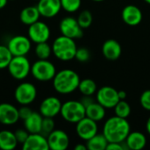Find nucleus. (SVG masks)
Segmentation results:
<instances>
[{"instance_id": "obj_17", "label": "nucleus", "mask_w": 150, "mask_h": 150, "mask_svg": "<svg viewBox=\"0 0 150 150\" xmlns=\"http://www.w3.org/2000/svg\"><path fill=\"white\" fill-rule=\"evenodd\" d=\"M24 150H48L47 139L40 133L29 134L25 142L22 144Z\"/></svg>"}, {"instance_id": "obj_32", "label": "nucleus", "mask_w": 150, "mask_h": 150, "mask_svg": "<svg viewBox=\"0 0 150 150\" xmlns=\"http://www.w3.org/2000/svg\"><path fill=\"white\" fill-rule=\"evenodd\" d=\"M54 118H47V117H43L42 120V125H41V131L40 134L45 135L46 137L54 130V121L53 120Z\"/></svg>"}, {"instance_id": "obj_13", "label": "nucleus", "mask_w": 150, "mask_h": 150, "mask_svg": "<svg viewBox=\"0 0 150 150\" xmlns=\"http://www.w3.org/2000/svg\"><path fill=\"white\" fill-rule=\"evenodd\" d=\"M47 142L49 149L65 150L69 148V135L61 129H54L47 136Z\"/></svg>"}, {"instance_id": "obj_37", "label": "nucleus", "mask_w": 150, "mask_h": 150, "mask_svg": "<svg viewBox=\"0 0 150 150\" xmlns=\"http://www.w3.org/2000/svg\"><path fill=\"white\" fill-rule=\"evenodd\" d=\"M106 150H124V148L122 146V143H118V142H109Z\"/></svg>"}, {"instance_id": "obj_38", "label": "nucleus", "mask_w": 150, "mask_h": 150, "mask_svg": "<svg viewBox=\"0 0 150 150\" xmlns=\"http://www.w3.org/2000/svg\"><path fill=\"white\" fill-rule=\"evenodd\" d=\"M80 102L83 105L84 107H87L88 105H90L91 104H92V103L95 102V101H94V99L91 98V96H83V97L82 98V99H81Z\"/></svg>"}, {"instance_id": "obj_8", "label": "nucleus", "mask_w": 150, "mask_h": 150, "mask_svg": "<svg viewBox=\"0 0 150 150\" xmlns=\"http://www.w3.org/2000/svg\"><path fill=\"white\" fill-rule=\"evenodd\" d=\"M6 46L12 56H25L31 50L32 41L29 37L16 35L10 39Z\"/></svg>"}, {"instance_id": "obj_20", "label": "nucleus", "mask_w": 150, "mask_h": 150, "mask_svg": "<svg viewBox=\"0 0 150 150\" xmlns=\"http://www.w3.org/2000/svg\"><path fill=\"white\" fill-rule=\"evenodd\" d=\"M124 142L127 149L141 150L146 147L147 138L141 132H130Z\"/></svg>"}, {"instance_id": "obj_23", "label": "nucleus", "mask_w": 150, "mask_h": 150, "mask_svg": "<svg viewBox=\"0 0 150 150\" xmlns=\"http://www.w3.org/2000/svg\"><path fill=\"white\" fill-rule=\"evenodd\" d=\"M15 134L9 130L0 131V149L13 150L18 145Z\"/></svg>"}, {"instance_id": "obj_4", "label": "nucleus", "mask_w": 150, "mask_h": 150, "mask_svg": "<svg viewBox=\"0 0 150 150\" xmlns=\"http://www.w3.org/2000/svg\"><path fill=\"white\" fill-rule=\"evenodd\" d=\"M60 114L69 123H77L85 117V107L80 101L69 100L62 104Z\"/></svg>"}, {"instance_id": "obj_31", "label": "nucleus", "mask_w": 150, "mask_h": 150, "mask_svg": "<svg viewBox=\"0 0 150 150\" xmlns=\"http://www.w3.org/2000/svg\"><path fill=\"white\" fill-rule=\"evenodd\" d=\"M82 0H61L62 9L67 12H76L81 7Z\"/></svg>"}, {"instance_id": "obj_40", "label": "nucleus", "mask_w": 150, "mask_h": 150, "mask_svg": "<svg viewBox=\"0 0 150 150\" xmlns=\"http://www.w3.org/2000/svg\"><path fill=\"white\" fill-rule=\"evenodd\" d=\"M87 149V146L86 145H83V144H77L76 147H75V150H86Z\"/></svg>"}, {"instance_id": "obj_18", "label": "nucleus", "mask_w": 150, "mask_h": 150, "mask_svg": "<svg viewBox=\"0 0 150 150\" xmlns=\"http://www.w3.org/2000/svg\"><path fill=\"white\" fill-rule=\"evenodd\" d=\"M121 17L123 21L130 26L138 25L142 20V12L139 7L136 5L129 4L124 7L121 12Z\"/></svg>"}, {"instance_id": "obj_29", "label": "nucleus", "mask_w": 150, "mask_h": 150, "mask_svg": "<svg viewBox=\"0 0 150 150\" xmlns=\"http://www.w3.org/2000/svg\"><path fill=\"white\" fill-rule=\"evenodd\" d=\"M12 57L7 46L0 45V69H6Z\"/></svg>"}, {"instance_id": "obj_43", "label": "nucleus", "mask_w": 150, "mask_h": 150, "mask_svg": "<svg viewBox=\"0 0 150 150\" xmlns=\"http://www.w3.org/2000/svg\"><path fill=\"white\" fill-rule=\"evenodd\" d=\"M144 1H145L146 3H148V4H150V0H144Z\"/></svg>"}, {"instance_id": "obj_42", "label": "nucleus", "mask_w": 150, "mask_h": 150, "mask_svg": "<svg viewBox=\"0 0 150 150\" xmlns=\"http://www.w3.org/2000/svg\"><path fill=\"white\" fill-rule=\"evenodd\" d=\"M146 129H147V132L149 133V134H150V117L148 119V120H147V123H146Z\"/></svg>"}, {"instance_id": "obj_41", "label": "nucleus", "mask_w": 150, "mask_h": 150, "mask_svg": "<svg viewBox=\"0 0 150 150\" xmlns=\"http://www.w3.org/2000/svg\"><path fill=\"white\" fill-rule=\"evenodd\" d=\"M7 2L8 0H0V10L5 7V5L7 4Z\"/></svg>"}, {"instance_id": "obj_15", "label": "nucleus", "mask_w": 150, "mask_h": 150, "mask_svg": "<svg viewBox=\"0 0 150 150\" xmlns=\"http://www.w3.org/2000/svg\"><path fill=\"white\" fill-rule=\"evenodd\" d=\"M19 120L18 109L11 104H0V123L4 126L16 124Z\"/></svg>"}, {"instance_id": "obj_1", "label": "nucleus", "mask_w": 150, "mask_h": 150, "mask_svg": "<svg viewBox=\"0 0 150 150\" xmlns=\"http://www.w3.org/2000/svg\"><path fill=\"white\" fill-rule=\"evenodd\" d=\"M130 133V124L127 119L113 116L108 119L103 127V134L109 142H123Z\"/></svg>"}, {"instance_id": "obj_36", "label": "nucleus", "mask_w": 150, "mask_h": 150, "mask_svg": "<svg viewBox=\"0 0 150 150\" xmlns=\"http://www.w3.org/2000/svg\"><path fill=\"white\" fill-rule=\"evenodd\" d=\"M33 113V111L28 107V105H22L19 109H18V115H19V119L25 120V119H27L31 114Z\"/></svg>"}, {"instance_id": "obj_45", "label": "nucleus", "mask_w": 150, "mask_h": 150, "mask_svg": "<svg viewBox=\"0 0 150 150\" xmlns=\"http://www.w3.org/2000/svg\"><path fill=\"white\" fill-rule=\"evenodd\" d=\"M38 1H39V0H38Z\"/></svg>"}, {"instance_id": "obj_27", "label": "nucleus", "mask_w": 150, "mask_h": 150, "mask_svg": "<svg viewBox=\"0 0 150 150\" xmlns=\"http://www.w3.org/2000/svg\"><path fill=\"white\" fill-rule=\"evenodd\" d=\"M52 53H53L52 52V47L47 43V41L40 42V43L36 44L35 54L39 59L47 60V59H48L50 57Z\"/></svg>"}, {"instance_id": "obj_26", "label": "nucleus", "mask_w": 150, "mask_h": 150, "mask_svg": "<svg viewBox=\"0 0 150 150\" xmlns=\"http://www.w3.org/2000/svg\"><path fill=\"white\" fill-rule=\"evenodd\" d=\"M78 90L83 96H92L97 91V84L94 80L85 78L80 81Z\"/></svg>"}, {"instance_id": "obj_24", "label": "nucleus", "mask_w": 150, "mask_h": 150, "mask_svg": "<svg viewBox=\"0 0 150 150\" xmlns=\"http://www.w3.org/2000/svg\"><path fill=\"white\" fill-rule=\"evenodd\" d=\"M85 116L97 122L100 121L105 116V108L98 102H93L85 107Z\"/></svg>"}, {"instance_id": "obj_10", "label": "nucleus", "mask_w": 150, "mask_h": 150, "mask_svg": "<svg viewBox=\"0 0 150 150\" xmlns=\"http://www.w3.org/2000/svg\"><path fill=\"white\" fill-rule=\"evenodd\" d=\"M97 102L102 105L105 109L114 108L117 103L120 100L119 98V91L111 86H104L100 88L96 96Z\"/></svg>"}, {"instance_id": "obj_9", "label": "nucleus", "mask_w": 150, "mask_h": 150, "mask_svg": "<svg viewBox=\"0 0 150 150\" xmlns=\"http://www.w3.org/2000/svg\"><path fill=\"white\" fill-rule=\"evenodd\" d=\"M62 35L71 38L73 40L80 39L83 35V28L77 22V19L73 17H66L62 18L59 25Z\"/></svg>"}, {"instance_id": "obj_12", "label": "nucleus", "mask_w": 150, "mask_h": 150, "mask_svg": "<svg viewBox=\"0 0 150 150\" xmlns=\"http://www.w3.org/2000/svg\"><path fill=\"white\" fill-rule=\"evenodd\" d=\"M76 132L80 139L87 142L98 134L97 121L85 116L76 123Z\"/></svg>"}, {"instance_id": "obj_34", "label": "nucleus", "mask_w": 150, "mask_h": 150, "mask_svg": "<svg viewBox=\"0 0 150 150\" xmlns=\"http://www.w3.org/2000/svg\"><path fill=\"white\" fill-rule=\"evenodd\" d=\"M140 103L143 109L150 112V90H147L142 92L140 98Z\"/></svg>"}, {"instance_id": "obj_35", "label": "nucleus", "mask_w": 150, "mask_h": 150, "mask_svg": "<svg viewBox=\"0 0 150 150\" xmlns=\"http://www.w3.org/2000/svg\"><path fill=\"white\" fill-rule=\"evenodd\" d=\"M14 134H15L18 142L21 143V144H23L25 142V140L27 139V137L29 135V133L25 129H18Z\"/></svg>"}, {"instance_id": "obj_14", "label": "nucleus", "mask_w": 150, "mask_h": 150, "mask_svg": "<svg viewBox=\"0 0 150 150\" xmlns=\"http://www.w3.org/2000/svg\"><path fill=\"white\" fill-rule=\"evenodd\" d=\"M62 102L56 97H47L40 103V113L43 117L54 118L61 112Z\"/></svg>"}, {"instance_id": "obj_6", "label": "nucleus", "mask_w": 150, "mask_h": 150, "mask_svg": "<svg viewBox=\"0 0 150 150\" xmlns=\"http://www.w3.org/2000/svg\"><path fill=\"white\" fill-rule=\"evenodd\" d=\"M31 63L25 56H13L7 67L10 75L16 80H23L31 73Z\"/></svg>"}, {"instance_id": "obj_19", "label": "nucleus", "mask_w": 150, "mask_h": 150, "mask_svg": "<svg viewBox=\"0 0 150 150\" xmlns=\"http://www.w3.org/2000/svg\"><path fill=\"white\" fill-rule=\"evenodd\" d=\"M102 53L105 59L109 61L118 60L122 53L120 44L115 40H107L102 47Z\"/></svg>"}, {"instance_id": "obj_5", "label": "nucleus", "mask_w": 150, "mask_h": 150, "mask_svg": "<svg viewBox=\"0 0 150 150\" xmlns=\"http://www.w3.org/2000/svg\"><path fill=\"white\" fill-rule=\"evenodd\" d=\"M32 76L40 82H48L53 80L56 74L55 66L47 60L39 59L31 66Z\"/></svg>"}, {"instance_id": "obj_39", "label": "nucleus", "mask_w": 150, "mask_h": 150, "mask_svg": "<svg viewBox=\"0 0 150 150\" xmlns=\"http://www.w3.org/2000/svg\"><path fill=\"white\" fill-rule=\"evenodd\" d=\"M119 98H120V100H125L127 98V93H126V91H119Z\"/></svg>"}, {"instance_id": "obj_3", "label": "nucleus", "mask_w": 150, "mask_h": 150, "mask_svg": "<svg viewBox=\"0 0 150 150\" xmlns=\"http://www.w3.org/2000/svg\"><path fill=\"white\" fill-rule=\"evenodd\" d=\"M75 40L61 35L57 37L52 45V52L54 56L62 62H69L75 58L76 52Z\"/></svg>"}, {"instance_id": "obj_21", "label": "nucleus", "mask_w": 150, "mask_h": 150, "mask_svg": "<svg viewBox=\"0 0 150 150\" xmlns=\"http://www.w3.org/2000/svg\"><path fill=\"white\" fill-rule=\"evenodd\" d=\"M43 116L40 112H33V113L24 120L25 129L29 134H37L41 131Z\"/></svg>"}, {"instance_id": "obj_30", "label": "nucleus", "mask_w": 150, "mask_h": 150, "mask_svg": "<svg viewBox=\"0 0 150 150\" xmlns=\"http://www.w3.org/2000/svg\"><path fill=\"white\" fill-rule=\"evenodd\" d=\"M77 22L80 25V26L83 29L88 28L91 26V25L92 24L93 21V16L91 14V12L88 10H84L83 11H81L77 17Z\"/></svg>"}, {"instance_id": "obj_28", "label": "nucleus", "mask_w": 150, "mask_h": 150, "mask_svg": "<svg viewBox=\"0 0 150 150\" xmlns=\"http://www.w3.org/2000/svg\"><path fill=\"white\" fill-rule=\"evenodd\" d=\"M114 112L115 115L120 118L127 119L131 113V106L125 100H120L117 105L114 106Z\"/></svg>"}, {"instance_id": "obj_44", "label": "nucleus", "mask_w": 150, "mask_h": 150, "mask_svg": "<svg viewBox=\"0 0 150 150\" xmlns=\"http://www.w3.org/2000/svg\"><path fill=\"white\" fill-rule=\"evenodd\" d=\"M93 1H95V2H101V1H104V0H93Z\"/></svg>"}, {"instance_id": "obj_11", "label": "nucleus", "mask_w": 150, "mask_h": 150, "mask_svg": "<svg viewBox=\"0 0 150 150\" xmlns=\"http://www.w3.org/2000/svg\"><path fill=\"white\" fill-rule=\"evenodd\" d=\"M50 34L49 26L40 20L30 25L28 27V37L31 41L36 44L47 41L50 38Z\"/></svg>"}, {"instance_id": "obj_22", "label": "nucleus", "mask_w": 150, "mask_h": 150, "mask_svg": "<svg viewBox=\"0 0 150 150\" xmlns=\"http://www.w3.org/2000/svg\"><path fill=\"white\" fill-rule=\"evenodd\" d=\"M40 17V13L37 8V6H27L25 7L19 14V19L20 21L25 25H30L36 21L39 20Z\"/></svg>"}, {"instance_id": "obj_16", "label": "nucleus", "mask_w": 150, "mask_h": 150, "mask_svg": "<svg viewBox=\"0 0 150 150\" xmlns=\"http://www.w3.org/2000/svg\"><path fill=\"white\" fill-rule=\"evenodd\" d=\"M36 6L40 16L47 18L55 17L62 9L61 0H39Z\"/></svg>"}, {"instance_id": "obj_7", "label": "nucleus", "mask_w": 150, "mask_h": 150, "mask_svg": "<svg viewBox=\"0 0 150 150\" xmlns=\"http://www.w3.org/2000/svg\"><path fill=\"white\" fill-rule=\"evenodd\" d=\"M37 97V89L34 84L28 82L21 83L17 86L14 91L16 101L21 105H28L32 104Z\"/></svg>"}, {"instance_id": "obj_2", "label": "nucleus", "mask_w": 150, "mask_h": 150, "mask_svg": "<svg viewBox=\"0 0 150 150\" xmlns=\"http://www.w3.org/2000/svg\"><path fill=\"white\" fill-rule=\"evenodd\" d=\"M53 87L60 94H69L78 89L80 77L72 69H62L56 72L53 78Z\"/></svg>"}, {"instance_id": "obj_25", "label": "nucleus", "mask_w": 150, "mask_h": 150, "mask_svg": "<svg viewBox=\"0 0 150 150\" xmlns=\"http://www.w3.org/2000/svg\"><path fill=\"white\" fill-rule=\"evenodd\" d=\"M109 142L102 134H97L90 140L87 141V149L89 150H105Z\"/></svg>"}, {"instance_id": "obj_33", "label": "nucleus", "mask_w": 150, "mask_h": 150, "mask_svg": "<svg viewBox=\"0 0 150 150\" xmlns=\"http://www.w3.org/2000/svg\"><path fill=\"white\" fill-rule=\"evenodd\" d=\"M90 57H91V54H90V51L87 48H85V47H80V48H77L76 49L75 58L78 62H85L89 61Z\"/></svg>"}]
</instances>
